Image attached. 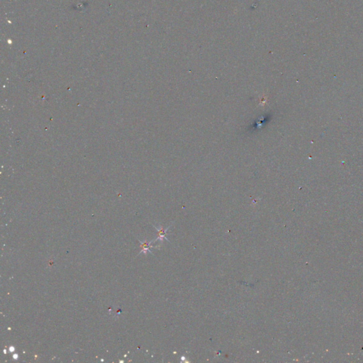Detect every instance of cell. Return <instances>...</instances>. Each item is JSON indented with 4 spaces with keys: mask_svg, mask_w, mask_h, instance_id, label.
Returning <instances> with one entry per match:
<instances>
[{
    "mask_svg": "<svg viewBox=\"0 0 363 363\" xmlns=\"http://www.w3.org/2000/svg\"><path fill=\"white\" fill-rule=\"evenodd\" d=\"M170 226H169L168 228H166V229H163V228H162V227H160V228H158V227L155 226V228H156V229L157 230V231H158V238H157L156 241L159 240L160 241H163L164 239L168 241V239L167 238V237H166V235L168 234V230L170 228Z\"/></svg>",
    "mask_w": 363,
    "mask_h": 363,
    "instance_id": "6da1fadb",
    "label": "cell"
},
{
    "mask_svg": "<svg viewBox=\"0 0 363 363\" xmlns=\"http://www.w3.org/2000/svg\"><path fill=\"white\" fill-rule=\"evenodd\" d=\"M13 357H14V359H15V360L18 359V355H16H16H14Z\"/></svg>",
    "mask_w": 363,
    "mask_h": 363,
    "instance_id": "7a4b0ae2",
    "label": "cell"
},
{
    "mask_svg": "<svg viewBox=\"0 0 363 363\" xmlns=\"http://www.w3.org/2000/svg\"><path fill=\"white\" fill-rule=\"evenodd\" d=\"M9 350H10V351L13 352L14 350V347H12V346H11V347H10V348H9Z\"/></svg>",
    "mask_w": 363,
    "mask_h": 363,
    "instance_id": "3957f363",
    "label": "cell"
}]
</instances>
